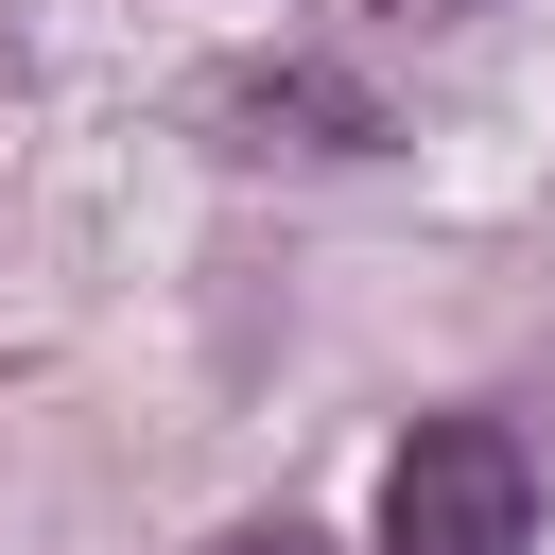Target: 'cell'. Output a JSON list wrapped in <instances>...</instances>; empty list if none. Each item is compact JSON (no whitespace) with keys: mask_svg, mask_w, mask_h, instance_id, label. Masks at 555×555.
Returning a JSON list of instances; mask_svg holds the SVG:
<instances>
[{"mask_svg":"<svg viewBox=\"0 0 555 555\" xmlns=\"http://www.w3.org/2000/svg\"><path fill=\"white\" fill-rule=\"evenodd\" d=\"M382 555H538V451L503 416H416L382 468Z\"/></svg>","mask_w":555,"mask_h":555,"instance_id":"6da1fadb","label":"cell"},{"mask_svg":"<svg viewBox=\"0 0 555 555\" xmlns=\"http://www.w3.org/2000/svg\"><path fill=\"white\" fill-rule=\"evenodd\" d=\"M208 555H330V538H312V520H225Z\"/></svg>","mask_w":555,"mask_h":555,"instance_id":"7a4b0ae2","label":"cell"},{"mask_svg":"<svg viewBox=\"0 0 555 555\" xmlns=\"http://www.w3.org/2000/svg\"><path fill=\"white\" fill-rule=\"evenodd\" d=\"M382 17H468V0H382Z\"/></svg>","mask_w":555,"mask_h":555,"instance_id":"3957f363","label":"cell"}]
</instances>
